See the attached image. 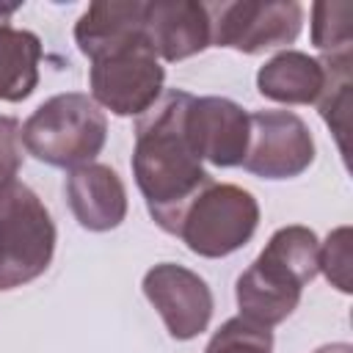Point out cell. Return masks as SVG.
Listing matches in <instances>:
<instances>
[{"label":"cell","mask_w":353,"mask_h":353,"mask_svg":"<svg viewBox=\"0 0 353 353\" xmlns=\"http://www.w3.org/2000/svg\"><path fill=\"white\" fill-rule=\"evenodd\" d=\"M256 88L273 102L309 105L317 102L325 88V66L301 50H281L259 66Z\"/></svg>","instance_id":"4fadbf2b"},{"label":"cell","mask_w":353,"mask_h":353,"mask_svg":"<svg viewBox=\"0 0 353 353\" xmlns=\"http://www.w3.org/2000/svg\"><path fill=\"white\" fill-rule=\"evenodd\" d=\"M204 353H273V334L237 314L212 334Z\"/></svg>","instance_id":"2e32d148"},{"label":"cell","mask_w":353,"mask_h":353,"mask_svg":"<svg viewBox=\"0 0 353 353\" xmlns=\"http://www.w3.org/2000/svg\"><path fill=\"white\" fill-rule=\"evenodd\" d=\"M320 240L309 226H281L273 232L262 254L240 273L234 295L240 317L256 325L284 323L298 301L303 287L320 273Z\"/></svg>","instance_id":"3957f363"},{"label":"cell","mask_w":353,"mask_h":353,"mask_svg":"<svg viewBox=\"0 0 353 353\" xmlns=\"http://www.w3.org/2000/svg\"><path fill=\"white\" fill-rule=\"evenodd\" d=\"M251 135L243 168L262 179H292L314 160V138L306 121L290 110L248 113Z\"/></svg>","instance_id":"ba28073f"},{"label":"cell","mask_w":353,"mask_h":353,"mask_svg":"<svg viewBox=\"0 0 353 353\" xmlns=\"http://www.w3.org/2000/svg\"><path fill=\"white\" fill-rule=\"evenodd\" d=\"M185 132L199 160L218 168L243 165L251 121L248 113L226 97H190Z\"/></svg>","instance_id":"30bf717a"},{"label":"cell","mask_w":353,"mask_h":353,"mask_svg":"<svg viewBox=\"0 0 353 353\" xmlns=\"http://www.w3.org/2000/svg\"><path fill=\"white\" fill-rule=\"evenodd\" d=\"M143 33L163 61H182L210 47L207 3L154 0L143 3Z\"/></svg>","instance_id":"8fae6325"},{"label":"cell","mask_w":353,"mask_h":353,"mask_svg":"<svg viewBox=\"0 0 353 353\" xmlns=\"http://www.w3.org/2000/svg\"><path fill=\"white\" fill-rule=\"evenodd\" d=\"M210 44L237 52H262L292 44L303 25V8L295 0H237L207 3Z\"/></svg>","instance_id":"52a82bcc"},{"label":"cell","mask_w":353,"mask_h":353,"mask_svg":"<svg viewBox=\"0 0 353 353\" xmlns=\"http://www.w3.org/2000/svg\"><path fill=\"white\" fill-rule=\"evenodd\" d=\"M188 102V91H165L135 127L132 176L152 221L168 234L182 210L212 182L185 132Z\"/></svg>","instance_id":"7a4b0ae2"},{"label":"cell","mask_w":353,"mask_h":353,"mask_svg":"<svg viewBox=\"0 0 353 353\" xmlns=\"http://www.w3.org/2000/svg\"><path fill=\"white\" fill-rule=\"evenodd\" d=\"M55 254V223L41 199L14 182L0 199V290L39 279Z\"/></svg>","instance_id":"8992f818"},{"label":"cell","mask_w":353,"mask_h":353,"mask_svg":"<svg viewBox=\"0 0 353 353\" xmlns=\"http://www.w3.org/2000/svg\"><path fill=\"white\" fill-rule=\"evenodd\" d=\"M143 295L163 317L168 334L179 342L199 336L210 325L212 292L207 281L176 262L149 268L143 276Z\"/></svg>","instance_id":"9c48e42d"},{"label":"cell","mask_w":353,"mask_h":353,"mask_svg":"<svg viewBox=\"0 0 353 353\" xmlns=\"http://www.w3.org/2000/svg\"><path fill=\"white\" fill-rule=\"evenodd\" d=\"M41 41L30 30L0 22V99L22 102L39 85Z\"/></svg>","instance_id":"5bb4252c"},{"label":"cell","mask_w":353,"mask_h":353,"mask_svg":"<svg viewBox=\"0 0 353 353\" xmlns=\"http://www.w3.org/2000/svg\"><path fill=\"white\" fill-rule=\"evenodd\" d=\"M259 226L256 199L229 182H210L182 210L174 234L199 256L218 259L243 248Z\"/></svg>","instance_id":"5b68a950"},{"label":"cell","mask_w":353,"mask_h":353,"mask_svg":"<svg viewBox=\"0 0 353 353\" xmlns=\"http://www.w3.org/2000/svg\"><path fill=\"white\" fill-rule=\"evenodd\" d=\"M314 353H353V347H350L347 342H334V345H323V347H317Z\"/></svg>","instance_id":"d6986e66"},{"label":"cell","mask_w":353,"mask_h":353,"mask_svg":"<svg viewBox=\"0 0 353 353\" xmlns=\"http://www.w3.org/2000/svg\"><path fill=\"white\" fill-rule=\"evenodd\" d=\"M63 190L72 215L88 232H110L127 215V190L110 165L88 163L72 168Z\"/></svg>","instance_id":"7c38bea8"},{"label":"cell","mask_w":353,"mask_h":353,"mask_svg":"<svg viewBox=\"0 0 353 353\" xmlns=\"http://www.w3.org/2000/svg\"><path fill=\"white\" fill-rule=\"evenodd\" d=\"M317 265L331 287H336L339 292H350V226H339L325 237Z\"/></svg>","instance_id":"e0dca14e"},{"label":"cell","mask_w":353,"mask_h":353,"mask_svg":"<svg viewBox=\"0 0 353 353\" xmlns=\"http://www.w3.org/2000/svg\"><path fill=\"white\" fill-rule=\"evenodd\" d=\"M74 41L91 61V99L116 116H143L163 94L160 66L146 33L141 0H97L74 25Z\"/></svg>","instance_id":"6da1fadb"},{"label":"cell","mask_w":353,"mask_h":353,"mask_svg":"<svg viewBox=\"0 0 353 353\" xmlns=\"http://www.w3.org/2000/svg\"><path fill=\"white\" fill-rule=\"evenodd\" d=\"M350 3H314L312 6V44L323 52V61H350Z\"/></svg>","instance_id":"9a60e30c"},{"label":"cell","mask_w":353,"mask_h":353,"mask_svg":"<svg viewBox=\"0 0 353 353\" xmlns=\"http://www.w3.org/2000/svg\"><path fill=\"white\" fill-rule=\"evenodd\" d=\"M22 165V141H19V121L14 116H0V199L11 190L17 171Z\"/></svg>","instance_id":"ac0fdd59"},{"label":"cell","mask_w":353,"mask_h":353,"mask_svg":"<svg viewBox=\"0 0 353 353\" xmlns=\"http://www.w3.org/2000/svg\"><path fill=\"white\" fill-rule=\"evenodd\" d=\"M108 138V119L99 105L80 91L55 94L41 102L19 130L28 154L55 168L94 163Z\"/></svg>","instance_id":"277c9868"}]
</instances>
